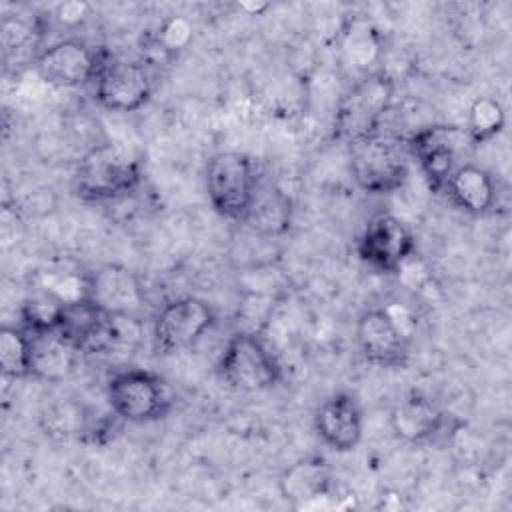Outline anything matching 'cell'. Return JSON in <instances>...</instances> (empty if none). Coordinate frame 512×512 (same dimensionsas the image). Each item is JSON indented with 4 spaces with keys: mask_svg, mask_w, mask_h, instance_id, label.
<instances>
[{
    "mask_svg": "<svg viewBox=\"0 0 512 512\" xmlns=\"http://www.w3.org/2000/svg\"><path fill=\"white\" fill-rule=\"evenodd\" d=\"M140 184V160L110 142L86 150L72 172L74 194L92 204L124 200L136 192Z\"/></svg>",
    "mask_w": 512,
    "mask_h": 512,
    "instance_id": "6da1fadb",
    "label": "cell"
},
{
    "mask_svg": "<svg viewBox=\"0 0 512 512\" xmlns=\"http://www.w3.org/2000/svg\"><path fill=\"white\" fill-rule=\"evenodd\" d=\"M350 172L358 188L372 196L400 190L410 176L406 144L380 130L348 144Z\"/></svg>",
    "mask_w": 512,
    "mask_h": 512,
    "instance_id": "7a4b0ae2",
    "label": "cell"
},
{
    "mask_svg": "<svg viewBox=\"0 0 512 512\" xmlns=\"http://www.w3.org/2000/svg\"><path fill=\"white\" fill-rule=\"evenodd\" d=\"M106 400L114 416L130 424L158 422L174 408V390L164 376L146 368L116 370L106 382Z\"/></svg>",
    "mask_w": 512,
    "mask_h": 512,
    "instance_id": "3957f363",
    "label": "cell"
},
{
    "mask_svg": "<svg viewBox=\"0 0 512 512\" xmlns=\"http://www.w3.org/2000/svg\"><path fill=\"white\" fill-rule=\"evenodd\" d=\"M256 162L238 150L210 156L204 168V186L210 206L226 220L240 224L260 186Z\"/></svg>",
    "mask_w": 512,
    "mask_h": 512,
    "instance_id": "277c9868",
    "label": "cell"
},
{
    "mask_svg": "<svg viewBox=\"0 0 512 512\" xmlns=\"http://www.w3.org/2000/svg\"><path fill=\"white\" fill-rule=\"evenodd\" d=\"M216 372L238 392H262L282 380V366L258 332L236 330L224 344Z\"/></svg>",
    "mask_w": 512,
    "mask_h": 512,
    "instance_id": "5b68a950",
    "label": "cell"
},
{
    "mask_svg": "<svg viewBox=\"0 0 512 512\" xmlns=\"http://www.w3.org/2000/svg\"><path fill=\"white\" fill-rule=\"evenodd\" d=\"M394 98V80L378 70L356 80L340 100L334 136L346 144L380 130V120Z\"/></svg>",
    "mask_w": 512,
    "mask_h": 512,
    "instance_id": "8992f818",
    "label": "cell"
},
{
    "mask_svg": "<svg viewBox=\"0 0 512 512\" xmlns=\"http://www.w3.org/2000/svg\"><path fill=\"white\" fill-rule=\"evenodd\" d=\"M218 314L212 304L198 296H176L162 304L152 320V350L170 356L194 346L214 328Z\"/></svg>",
    "mask_w": 512,
    "mask_h": 512,
    "instance_id": "52a82bcc",
    "label": "cell"
},
{
    "mask_svg": "<svg viewBox=\"0 0 512 512\" xmlns=\"http://www.w3.org/2000/svg\"><path fill=\"white\" fill-rule=\"evenodd\" d=\"M472 146L464 126L432 124L416 130L408 142V154L416 160L430 190L442 192L450 174L462 164L464 150Z\"/></svg>",
    "mask_w": 512,
    "mask_h": 512,
    "instance_id": "ba28073f",
    "label": "cell"
},
{
    "mask_svg": "<svg viewBox=\"0 0 512 512\" xmlns=\"http://www.w3.org/2000/svg\"><path fill=\"white\" fill-rule=\"evenodd\" d=\"M358 258L376 272L396 274L416 256V236L394 214H376L356 240Z\"/></svg>",
    "mask_w": 512,
    "mask_h": 512,
    "instance_id": "9c48e42d",
    "label": "cell"
},
{
    "mask_svg": "<svg viewBox=\"0 0 512 512\" xmlns=\"http://www.w3.org/2000/svg\"><path fill=\"white\" fill-rule=\"evenodd\" d=\"M84 294L108 316L144 322L146 292L134 270L122 264H102L82 274Z\"/></svg>",
    "mask_w": 512,
    "mask_h": 512,
    "instance_id": "30bf717a",
    "label": "cell"
},
{
    "mask_svg": "<svg viewBox=\"0 0 512 512\" xmlns=\"http://www.w3.org/2000/svg\"><path fill=\"white\" fill-rule=\"evenodd\" d=\"M94 84V100L112 112H136L154 94V78L146 62L106 58Z\"/></svg>",
    "mask_w": 512,
    "mask_h": 512,
    "instance_id": "8fae6325",
    "label": "cell"
},
{
    "mask_svg": "<svg viewBox=\"0 0 512 512\" xmlns=\"http://www.w3.org/2000/svg\"><path fill=\"white\" fill-rule=\"evenodd\" d=\"M104 60L100 50L86 40L62 38L34 58V70L50 86L78 88L96 80Z\"/></svg>",
    "mask_w": 512,
    "mask_h": 512,
    "instance_id": "7c38bea8",
    "label": "cell"
},
{
    "mask_svg": "<svg viewBox=\"0 0 512 512\" xmlns=\"http://www.w3.org/2000/svg\"><path fill=\"white\" fill-rule=\"evenodd\" d=\"M56 332L78 352L98 354L116 346V320L86 296L66 300Z\"/></svg>",
    "mask_w": 512,
    "mask_h": 512,
    "instance_id": "4fadbf2b",
    "label": "cell"
},
{
    "mask_svg": "<svg viewBox=\"0 0 512 512\" xmlns=\"http://www.w3.org/2000/svg\"><path fill=\"white\" fill-rule=\"evenodd\" d=\"M356 344L366 362L380 368H402L408 362L410 338L396 326L384 306L364 310L356 320Z\"/></svg>",
    "mask_w": 512,
    "mask_h": 512,
    "instance_id": "5bb4252c",
    "label": "cell"
},
{
    "mask_svg": "<svg viewBox=\"0 0 512 512\" xmlns=\"http://www.w3.org/2000/svg\"><path fill=\"white\" fill-rule=\"evenodd\" d=\"M314 432L334 452H352L364 436V412L352 392L330 394L314 412Z\"/></svg>",
    "mask_w": 512,
    "mask_h": 512,
    "instance_id": "9a60e30c",
    "label": "cell"
},
{
    "mask_svg": "<svg viewBox=\"0 0 512 512\" xmlns=\"http://www.w3.org/2000/svg\"><path fill=\"white\" fill-rule=\"evenodd\" d=\"M456 422L458 420H454L440 404L418 392L402 398L390 412V428L394 436L408 444L432 442Z\"/></svg>",
    "mask_w": 512,
    "mask_h": 512,
    "instance_id": "2e32d148",
    "label": "cell"
},
{
    "mask_svg": "<svg viewBox=\"0 0 512 512\" xmlns=\"http://www.w3.org/2000/svg\"><path fill=\"white\" fill-rule=\"evenodd\" d=\"M448 200L470 216L490 214L498 204V186L494 176L472 162H462L446 180L444 190Z\"/></svg>",
    "mask_w": 512,
    "mask_h": 512,
    "instance_id": "e0dca14e",
    "label": "cell"
},
{
    "mask_svg": "<svg viewBox=\"0 0 512 512\" xmlns=\"http://www.w3.org/2000/svg\"><path fill=\"white\" fill-rule=\"evenodd\" d=\"M280 496L294 508H308L332 490V468L322 456L292 462L278 478Z\"/></svg>",
    "mask_w": 512,
    "mask_h": 512,
    "instance_id": "ac0fdd59",
    "label": "cell"
},
{
    "mask_svg": "<svg viewBox=\"0 0 512 512\" xmlns=\"http://www.w3.org/2000/svg\"><path fill=\"white\" fill-rule=\"evenodd\" d=\"M290 224H292L290 196L274 182L260 180L254 200H252L246 216L242 218L240 226H244L264 238L276 240L290 230Z\"/></svg>",
    "mask_w": 512,
    "mask_h": 512,
    "instance_id": "d6986e66",
    "label": "cell"
},
{
    "mask_svg": "<svg viewBox=\"0 0 512 512\" xmlns=\"http://www.w3.org/2000/svg\"><path fill=\"white\" fill-rule=\"evenodd\" d=\"M30 334H32L30 376L48 380V382L64 380L72 372L74 358L78 352L56 330L30 332Z\"/></svg>",
    "mask_w": 512,
    "mask_h": 512,
    "instance_id": "ffe728a7",
    "label": "cell"
},
{
    "mask_svg": "<svg viewBox=\"0 0 512 512\" xmlns=\"http://www.w3.org/2000/svg\"><path fill=\"white\" fill-rule=\"evenodd\" d=\"M32 334L22 324L0 328V368L4 378L20 380L30 376Z\"/></svg>",
    "mask_w": 512,
    "mask_h": 512,
    "instance_id": "44dd1931",
    "label": "cell"
},
{
    "mask_svg": "<svg viewBox=\"0 0 512 512\" xmlns=\"http://www.w3.org/2000/svg\"><path fill=\"white\" fill-rule=\"evenodd\" d=\"M504 124H506L504 106L496 98L480 96L468 108L464 130L472 146H478L496 138L504 130Z\"/></svg>",
    "mask_w": 512,
    "mask_h": 512,
    "instance_id": "7402d4cb",
    "label": "cell"
},
{
    "mask_svg": "<svg viewBox=\"0 0 512 512\" xmlns=\"http://www.w3.org/2000/svg\"><path fill=\"white\" fill-rule=\"evenodd\" d=\"M64 302L66 300L52 290L34 294L26 298L20 308V324L30 332H52L58 328Z\"/></svg>",
    "mask_w": 512,
    "mask_h": 512,
    "instance_id": "603a6c76",
    "label": "cell"
},
{
    "mask_svg": "<svg viewBox=\"0 0 512 512\" xmlns=\"http://www.w3.org/2000/svg\"><path fill=\"white\" fill-rule=\"evenodd\" d=\"M380 48L378 42V34L376 28L368 22H354L350 26V30L346 32V42H344V50L350 56V60L358 66H366L368 62H372V58L376 56Z\"/></svg>",
    "mask_w": 512,
    "mask_h": 512,
    "instance_id": "cb8c5ba5",
    "label": "cell"
},
{
    "mask_svg": "<svg viewBox=\"0 0 512 512\" xmlns=\"http://www.w3.org/2000/svg\"><path fill=\"white\" fill-rule=\"evenodd\" d=\"M190 40L192 24L182 16H172L160 26L154 38V48H158L164 56H176L180 50L188 46Z\"/></svg>",
    "mask_w": 512,
    "mask_h": 512,
    "instance_id": "d4e9b609",
    "label": "cell"
},
{
    "mask_svg": "<svg viewBox=\"0 0 512 512\" xmlns=\"http://www.w3.org/2000/svg\"><path fill=\"white\" fill-rule=\"evenodd\" d=\"M0 38L4 50H14L30 40V28L16 18H4L0 26Z\"/></svg>",
    "mask_w": 512,
    "mask_h": 512,
    "instance_id": "484cf974",
    "label": "cell"
},
{
    "mask_svg": "<svg viewBox=\"0 0 512 512\" xmlns=\"http://www.w3.org/2000/svg\"><path fill=\"white\" fill-rule=\"evenodd\" d=\"M90 14V6L86 2H62L54 10V18L64 26H78Z\"/></svg>",
    "mask_w": 512,
    "mask_h": 512,
    "instance_id": "4316f807",
    "label": "cell"
},
{
    "mask_svg": "<svg viewBox=\"0 0 512 512\" xmlns=\"http://www.w3.org/2000/svg\"><path fill=\"white\" fill-rule=\"evenodd\" d=\"M240 8L242 10H246V12H250V14H260V12H264L266 8H268V4H240Z\"/></svg>",
    "mask_w": 512,
    "mask_h": 512,
    "instance_id": "83f0119b",
    "label": "cell"
}]
</instances>
